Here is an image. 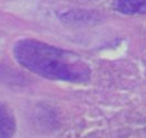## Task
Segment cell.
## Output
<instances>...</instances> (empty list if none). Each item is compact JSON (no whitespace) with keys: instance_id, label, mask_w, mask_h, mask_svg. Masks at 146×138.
<instances>
[{"instance_id":"cell-1","label":"cell","mask_w":146,"mask_h":138,"mask_svg":"<svg viewBox=\"0 0 146 138\" xmlns=\"http://www.w3.org/2000/svg\"><path fill=\"white\" fill-rule=\"evenodd\" d=\"M14 58L26 69L48 79L82 83L90 79V68L76 54L37 40L18 41Z\"/></svg>"},{"instance_id":"cell-2","label":"cell","mask_w":146,"mask_h":138,"mask_svg":"<svg viewBox=\"0 0 146 138\" xmlns=\"http://www.w3.org/2000/svg\"><path fill=\"white\" fill-rule=\"evenodd\" d=\"M15 132V119L7 105L0 102V137H10Z\"/></svg>"},{"instance_id":"cell-3","label":"cell","mask_w":146,"mask_h":138,"mask_svg":"<svg viewBox=\"0 0 146 138\" xmlns=\"http://www.w3.org/2000/svg\"><path fill=\"white\" fill-rule=\"evenodd\" d=\"M115 9L123 14H145L146 0H117Z\"/></svg>"}]
</instances>
